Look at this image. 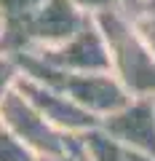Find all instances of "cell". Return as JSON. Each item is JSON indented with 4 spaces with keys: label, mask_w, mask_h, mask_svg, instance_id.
I'll list each match as a JSON object with an SVG mask.
<instances>
[{
    "label": "cell",
    "mask_w": 155,
    "mask_h": 161,
    "mask_svg": "<svg viewBox=\"0 0 155 161\" xmlns=\"http://www.w3.org/2000/svg\"><path fill=\"white\" fill-rule=\"evenodd\" d=\"M48 0H0V24L3 27H16L27 22L32 14H38Z\"/></svg>",
    "instance_id": "8"
},
{
    "label": "cell",
    "mask_w": 155,
    "mask_h": 161,
    "mask_svg": "<svg viewBox=\"0 0 155 161\" xmlns=\"http://www.w3.org/2000/svg\"><path fill=\"white\" fill-rule=\"evenodd\" d=\"M16 59L22 67V75L35 78L46 86L56 89V92L67 94L72 102H78L83 110L96 115L99 121L112 115L115 110H121L131 99V94L123 89V83L112 73H67V70H56L46 64L35 54H22Z\"/></svg>",
    "instance_id": "2"
},
{
    "label": "cell",
    "mask_w": 155,
    "mask_h": 161,
    "mask_svg": "<svg viewBox=\"0 0 155 161\" xmlns=\"http://www.w3.org/2000/svg\"><path fill=\"white\" fill-rule=\"evenodd\" d=\"M128 16L134 19L137 30L142 32V38L147 40V46L152 48V54H155V0H147L137 14H128Z\"/></svg>",
    "instance_id": "11"
},
{
    "label": "cell",
    "mask_w": 155,
    "mask_h": 161,
    "mask_svg": "<svg viewBox=\"0 0 155 161\" xmlns=\"http://www.w3.org/2000/svg\"><path fill=\"white\" fill-rule=\"evenodd\" d=\"M0 161H40V158L0 124Z\"/></svg>",
    "instance_id": "9"
},
{
    "label": "cell",
    "mask_w": 155,
    "mask_h": 161,
    "mask_svg": "<svg viewBox=\"0 0 155 161\" xmlns=\"http://www.w3.org/2000/svg\"><path fill=\"white\" fill-rule=\"evenodd\" d=\"M78 145H80V153L86 161H131V150L121 145L110 132H104L102 124L80 134Z\"/></svg>",
    "instance_id": "7"
},
{
    "label": "cell",
    "mask_w": 155,
    "mask_h": 161,
    "mask_svg": "<svg viewBox=\"0 0 155 161\" xmlns=\"http://www.w3.org/2000/svg\"><path fill=\"white\" fill-rule=\"evenodd\" d=\"M72 3L80 8L86 16H99V14L123 8V0H72Z\"/></svg>",
    "instance_id": "12"
},
{
    "label": "cell",
    "mask_w": 155,
    "mask_h": 161,
    "mask_svg": "<svg viewBox=\"0 0 155 161\" xmlns=\"http://www.w3.org/2000/svg\"><path fill=\"white\" fill-rule=\"evenodd\" d=\"M131 161H155L152 156H142V153H131Z\"/></svg>",
    "instance_id": "15"
},
{
    "label": "cell",
    "mask_w": 155,
    "mask_h": 161,
    "mask_svg": "<svg viewBox=\"0 0 155 161\" xmlns=\"http://www.w3.org/2000/svg\"><path fill=\"white\" fill-rule=\"evenodd\" d=\"M144 3H147V0H123V11L126 14H137Z\"/></svg>",
    "instance_id": "13"
},
{
    "label": "cell",
    "mask_w": 155,
    "mask_h": 161,
    "mask_svg": "<svg viewBox=\"0 0 155 161\" xmlns=\"http://www.w3.org/2000/svg\"><path fill=\"white\" fill-rule=\"evenodd\" d=\"M19 78H22L19 59L11 57V54H6V51H0V102H3L11 92H16Z\"/></svg>",
    "instance_id": "10"
},
{
    "label": "cell",
    "mask_w": 155,
    "mask_h": 161,
    "mask_svg": "<svg viewBox=\"0 0 155 161\" xmlns=\"http://www.w3.org/2000/svg\"><path fill=\"white\" fill-rule=\"evenodd\" d=\"M102 129L131 153L155 158V97H131L121 110L102 118Z\"/></svg>",
    "instance_id": "6"
},
{
    "label": "cell",
    "mask_w": 155,
    "mask_h": 161,
    "mask_svg": "<svg viewBox=\"0 0 155 161\" xmlns=\"http://www.w3.org/2000/svg\"><path fill=\"white\" fill-rule=\"evenodd\" d=\"M110 51V73L131 97H155V54L123 8L94 16Z\"/></svg>",
    "instance_id": "1"
},
{
    "label": "cell",
    "mask_w": 155,
    "mask_h": 161,
    "mask_svg": "<svg viewBox=\"0 0 155 161\" xmlns=\"http://www.w3.org/2000/svg\"><path fill=\"white\" fill-rule=\"evenodd\" d=\"M0 124L32 150L38 158H59V156H70L80 148L78 137L59 132L54 124H48L38 110L32 108L24 94L11 92L3 102H0Z\"/></svg>",
    "instance_id": "3"
},
{
    "label": "cell",
    "mask_w": 155,
    "mask_h": 161,
    "mask_svg": "<svg viewBox=\"0 0 155 161\" xmlns=\"http://www.w3.org/2000/svg\"><path fill=\"white\" fill-rule=\"evenodd\" d=\"M40 161H86V158H83L80 148H78L75 153H70V156H59V158H40Z\"/></svg>",
    "instance_id": "14"
},
{
    "label": "cell",
    "mask_w": 155,
    "mask_h": 161,
    "mask_svg": "<svg viewBox=\"0 0 155 161\" xmlns=\"http://www.w3.org/2000/svg\"><path fill=\"white\" fill-rule=\"evenodd\" d=\"M16 89H19V94H24V97L32 102V108L38 110L48 124H54V126H56L59 132H64V134L80 137L88 129H94V126L102 124L96 115H91L88 110H83L80 105L72 102L67 94L56 92V89L46 86V83H40V80H35V78L22 75Z\"/></svg>",
    "instance_id": "5"
},
{
    "label": "cell",
    "mask_w": 155,
    "mask_h": 161,
    "mask_svg": "<svg viewBox=\"0 0 155 161\" xmlns=\"http://www.w3.org/2000/svg\"><path fill=\"white\" fill-rule=\"evenodd\" d=\"M29 54L40 57L46 64L56 70H67V73H110V51L96 19H88L83 30H78L70 40L59 46Z\"/></svg>",
    "instance_id": "4"
}]
</instances>
